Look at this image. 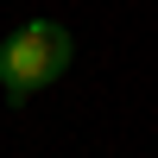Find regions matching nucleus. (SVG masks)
<instances>
[{
	"label": "nucleus",
	"mask_w": 158,
	"mask_h": 158,
	"mask_svg": "<svg viewBox=\"0 0 158 158\" xmlns=\"http://www.w3.org/2000/svg\"><path fill=\"white\" fill-rule=\"evenodd\" d=\"M70 32H63L57 19H25L19 32L0 44V89H6V101L19 108V101H32L44 82H57L63 70H70Z\"/></svg>",
	"instance_id": "obj_1"
}]
</instances>
